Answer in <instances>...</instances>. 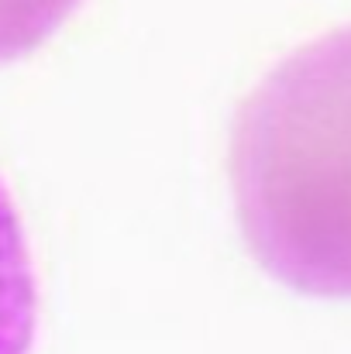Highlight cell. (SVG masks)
I'll return each instance as SVG.
<instances>
[{
    "mask_svg": "<svg viewBox=\"0 0 351 354\" xmlns=\"http://www.w3.org/2000/svg\"><path fill=\"white\" fill-rule=\"evenodd\" d=\"M228 189L269 279L351 299V24L289 52L244 93L228 131Z\"/></svg>",
    "mask_w": 351,
    "mask_h": 354,
    "instance_id": "cell-1",
    "label": "cell"
},
{
    "mask_svg": "<svg viewBox=\"0 0 351 354\" xmlns=\"http://www.w3.org/2000/svg\"><path fill=\"white\" fill-rule=\"evenodd\" d=\"M38 330V279L21 214L0 183V354H31Z\"/></svg>",
    "mask_w": 351,
    "mask_h": 354,
    "instance_id": "cell-2",
    "label": "cell"
},
{
    "mask_svg": "<svg viewBox=\"0 0 351 354\" xmlns=\"http://www.w3.org/2000/svg\"><path fill=\"white\" fill-rule=\"evenodd\" d=\"M83 0H0V66L45 45Z\"/></svg>",
    "mask_w": 351,
    "mask_h": 354,
    "instance_id": "cell-3",
    "label": "cell"
}]
</instances>
